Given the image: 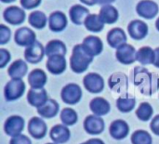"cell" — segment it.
Here are the masks:
<instances>
[{"label":"cell","mask_w":159,"mask_h":144,"mask_svg":"<svg viewBox=\"0 0 159 144\" xmlns=\"http://www.w3.org/2000/svg\"><path fill=\"white\" fill-rule=\"evenodd\" d=\"M131 80L139 88L140 92L145 96H152L159 89V75L149 72L144 67H135L131 74Z\"/></svg>","instance_id":"cell-1"},{"label":"cell","mask_w":159,"mask_h":144,"mask_svg":"<svg viewBox=\"0 0 159 144\" xmlns=\"http://www.w3.org/2000/svg\"><path fill=\"white\" fill-rule=\"evenodd\" d=\"M93 57L89 55L82 45H76L73 48V53L70 58V66L74 73L81 74L87 71L89 65L92 62Z\"/></svg>","instance_id":"cell-2"},{"label":"cell","mask_w":159,"mask_h":144,"mask_svg":"<svg viewBox=\"0 0 159 144\" xmlns=\"http://www.w3.org/2000/svg\"><path fill=\"white\" fill-rule=\"evenodd\" d=\"M25 92V84L21 79H11L7 83L4 89L5 98L7 101L20 99Z\"/></svg>","instance_id":"cell-3"},{"label":"cell","mask_w":159,"mask_h":144,"mask_svg":"<svg viewBox=\"0 0 159 144\" xmlns=\"http://www.w3.org/2000/svg\"><path fill=\"white\" fill-rule=\"evenodd\" d=\"M61 97L62 101L66 104H76L82 98V89L77 84L70 83L62 88Z\"/></svg>","instance_id":"cell-4"},{"label":"cell","mask_w":159,"mask_h":144,"mask_svg":"<svg viewBox=\"0 0 159 144\" xmlns=\"http://www.w3.org/2000/svg\"><path fill=\"white\" fill-rule=\"evenodd\" d=\"M108 85L111 90L123 95L129 88V78L124 73H115L109 77Z\"/></svg>","instance_id":"cell-5"},{"label":"cell","mask_w":159,"mask_h":144,"mask_svg":"<svg viewBox=\"0 0 159 144\" xmlns=\"http://www.w3.org/2000/svg\"><path fill=\"white\" fill-rule=\"evenodd\" d=\"M23 129L24 119L19 115H11L7 117L4 125V130L6 134L11 138L20 135Z\"/></svg>","instance_id":"cell-6"},{"label":"cell","mask_w":159,"mask_h":144,"mask_svg":"<svg viewBox=\"0 0 159 144\" xmlns=\"http://www.w3.org/2000/svg\"><path fill=\"white\" fill-rule=\"evenodd\" d=\"M116 56L117 61L125 65L132 64L137 61V51L135 47L127 43L116 49Z\"/></svg>","instance_id":"cell-7"},{"label":"cell","mask_w":159,"mask_h":144,"mask_svg":"<svg viewBox=\"0 0 159 144\" xmlns=\"http://www.w3.org/2000/svg\"><path fill=\"white\" fill-rule=\"evenodd\" d=\"M83 84L86 89L93 94L101 93L104 88V80L102 76L96 73L88 74L83 79Z\"/></svg>","instance_id":"cell-8"},{"label":"cell","mask_w":159,"mask_h":144,"mask_svg":"<svg viewBox=\"0 0 159 144\" xmlns=\"http://www.w3.org/2000/svg\"><path fill=\"white\" fill-rule=\"evenodd\" d=\"M136 11L139 16L146 20H151L158 14V5L152 0H142L138 3Z\"/></svg>","instance_id":"cell-9"},{"label":"cell","mask_w":159,"mask_h":144,"mask_svg":"<svg viewBox=\"0 0 159 144\" xmlns=\"http://www.w3.org/2000/svg\"><path fill=\"white\" fill-rule=\"evenodd\" d=\"M36 36L33 30L28 27L19 28L14 34V41L18 46L20 47H30L36 42Z\"/></svg>","instance_id":"cell-10"},{"label":"cell","mask_w":159,"mask_h":144,"mask_svg":"<svg viewBox=\"0 0 159 144\" xmlns=\"http://www.w3.org/2000/svg\"><path fill=\"white\" fill-rule=\"evenodd\" d=\"M105 128L104 121L102 117L91 115L86 117L84 121V129L88 134L90 135H99L103 132Z\"/></svg>","instance_id":"cell-11"},{"label":"cell","mask_w":159,"mask_h":144,"mask_svg":"<svg viewBox=\"0 0 159 144\" xmlns=\"http://www.w3.org/2000/svg\"><path fill=\"white\" fill-rule=\"evenodd\" d=\"M48 131V127L45 121L40 117H33L28 123V132L35 140L43 139Z\"/></svg>","instance_id":"cell-12"},{"label":"cell","mask_w":159,"mask_h":144,"mask_svg":"<svg viewBox=\"0 0 159 144\" xmlns=\"http://www.w3.org/2000/svg\"><path fill=\"white\" fill-rule=\"evenodd\" d=\"M44 55H45V47L38 41L34 43L32 46L26 47L24 51V58L26 61L32 64H36L40 62L43 60Z\"/></svg>","instance_id":"cell-13"},{"label":"cell","mask_w":159,"mask_h":144,"mask_svg":"<svg viewBox=\"0 0 159 144\" xmlns=\"http://www.w3.org/2000/svg\"><path fill=\"white\" fill-rule=\"evenodd\" d=\"M3 16L4 20L7 23L11 25H20L25 20L26 15L22 8L16 6H11L5 9Z\"/></svg>","instance_id":"cell-14"},{"label":"cell","mask_w":159,"mask_h":144,"mask_svg":"<svg viewBox=\"0 0 159 144\" xmlns=\"http://www.w3.org/2000/svg\"><path fill=\"white\" fill-rule=\"evenodd\" d=\"M81 45L83 48L85 49V51L91 57L100 55L103 49L102 41L101 40L100 37L94 36V35H89L86 37L83 40V43Z\"/></svg>","instance_id":"cell-15"},{"label":"cell","mask_w":159,"mask_h":144,"mask_svg":"<svg viewBox=\"0 0 159 144\" xmlns=\"http://www.w3.org/2000/svg\"><path fill=\"white\" fill-rule=\"evenodd\" d=\"M128 32L131 38L135 40H142L148 34V26L143 20H134L129 22Z\"/></svg>","instance_id":"cell-16"},{"label":"cell","mask_w":159,"mask_h":144,"mask_svg":"<svg viewBox=\"0 0 159 144\" xmlns=\"http://www.w3.org/2000/svg\"><path fill=\"white\" fill-rule=\"evenodd\" d=\"M68 24L66 15L61 11H54L50 14L48 18L49 29L52 32L58 33L63 31Z\"/></svg>","instance_id":"cell-17"},{"label":"cell","mask_w":159,"mask_h":144,"mask_svg":"<svg viewBox=\"0 0 159 144\" xmlns=\"http://www.w3.org/2000/svg\"><path fill=\"white\" fill-rule=\"evenodd\" d=\"M48 100L49 99L48 97V93L45 88H41V89L31 88L28 91L27 101H28L29 104L32 105L33 107H35L38 109V108L42 107Z\"/></svg>","instance_id":"cell-18"},{"label":"cell","mask_w":159,"mask_h":144,"mask_svg":"<svg viewBox=\"0 0 159 144\" xmlns=\"http://www.w3.org/2000/svg\"><path fill=\"white\" fill-rule=\"evenodd\" d=\"M109 132L113 139L120 141V140L125 139L129 135V127L128 123L122 119L115 120L110 126Z\"/></svg>","instance_id":"cell-19"},{"label":"cell","mask_w":159,"mask_h":144,"mask_svg":"<svg viewBox=\"0 0 159 144\" xmlns=\"http://www.w3.org/2000/svg\"><path fill=\"white\" fill-rule=\"evenodd\" d=\"M66 60L64 56H51L47 61V69L52 74H61L66 70Z\"/></svg>","instance_id":"cell-20"},{"label":"cell","mask_w":159,"mask_h":144,"mask_svg":"<svg viewBox=\"0 0 159 144\" xmlns=\"http://www.w3.org/2000/svg\"><path fill=\"white\" fill-rule=\"evenodd\" d=\"M127 34L121 28H114L107 34V42L113 48H118L120 46L127 43Z\"/></svg>","instance_id":"cell-21"},{"label":"cell","mask_w":159,"mask_h":144,"mask_svg":"<svg viewBox=\"0 0 159 144\" xmlns=\"http://www.w3.org/2000/svg\"><path fill=\"white\" fill-rule=\"evenodd\" d=\"M50 139L56 144H62L67 142L71 137L69 128L64 125L54 126L49 132Z\"/></svg>","instance_id":"cell-22"},{"label":"cell","mask_w":159,"mask_h":144,"mask_svg":"<svg viewBox=\"0 0 159 144\" xmlns=\"http://www.w3.org/2000/svg\"><path fill=\"white\" fill-rule=\"evenodd\" d=\"M47 74L41 69H34L28 75V83L31 88L34 89L44 88L45 85L47 84Z\"/></svg>","instance_id":"cell-23"},{"label":"cell","mask_w":159,"mask_h":144,"mask_svg":"<svg viewBox=\"0 0 159 144\" xmlns=\"http://www.w3.org/2000/svg\"><path fill=\"white\" fill-rule=\"evenodd\" d=\"M28 66L22 60L13 61L7 69V74L11 79H21L27 74Z\"/></svg>","instance_id":"cell-24"},{"label":"cell","mask_w":159,"mask_h":144,"mask_svg":"<svg viewBox=\"0 0 159 144\" xmlns=\"http://www.w3.org/2000/svg\"><path fill=\"white\" fill-rule=\"evenodd\" d=\"M89 108L95 115L102 116V115H107L110 112L111 106H110V103L105 99L102 97H97V98H94L90 101Z\"/></svg>","instance_id":"cell-25"},{"label":"cell","mask_w":159,"mask_h":144,"mask_svg":"<svg viewBox=\"0 0 159 144\" xmlns=\"http://www.w3.org/2000/svg\"><path fill=\"white\" fill-rule=\"evenodd\" d=\"M66 53H67L66 46L61 40H57V39L51 40L45 47V55L48 58L51 56H55V55L65 56Z\"/></svg>","instance_id":"cell-26"},{"label":"cell","mask_w":159,"mask_h":144,"mask_svg":"<svg viewBox=\"0 0 159 144\" xmlns=\"http://www.w3.org/2000/svg\"><path fill=\"white\" fill-rule=\"evenodd\" d=\"M69 15L73 23L76 25L84 24L87 17L89 15V11L87 7L81 5H75L70 8Z\"/></svg>","instance_id":"cell-27"},{"label":"cell","mask_w":159,"mask_h":144,"mask_svg":"<svg viewBox=\"0 0 159 144\" xmlns=\"http://www.w3.org/2000/svg\"><path fill=\"white\" fill-rule=\"evenodd\" d=\"M100 17L102 20L106 24H113L116 23L119 18V13L117 9L113 7L112 5H105L102 6L100 10Z\"/></svg>","instance_id":"cell-28"},{"label":"cell","mask_w":159,"mask_h":144,"mask_svg":"<svg viewBox=\"0 0 159 144\" xmlns=\"http://www.w3.org/2000/svg\"><path fill=\"white\" fill-rule=\"evenodd\" d=\"M59 103L52 99H49L42 107L37 109V113L41 117L44 118H53L59 113Z\"/></svg>","instance_id":"cell-29"},{"label":"cell","mask_w":159,"mask_h":144,"mask_svg":"<svg viewBox=\"0 0 159 144\" xmlns=\"http://www.w3.org/2000/svg\"><path fill=\"white\" fill-rule=\"evenodd\" d=\"M136 105V99L130 94H123L116 100V107L122 113L131 112Z\"/></svg>","instance_id":"cell-30"},{"label":"cell","mask_w":159,"mask_h":144,"mask_svg":"<svg viewBox=\"0 0 159 144\" xmlns=\"http://www.w3.org/2000/svg\"><path fill=\"white\" fill-rule=\"evenodd\" d=\"M156 60V51L150 47H143L137 51V61L142 65L154 64Z\"/></svg>","instance_id":"cell-31"},{"label":"cell","mask_w":159,"mask_h":144,"mask_svg":"<svg viewBox=\"0 0 159 144\" xmlns=\"http://www.w3.org/2000/svg\"><path fill=\"white\" fill-rule=\"evenodd\" d=\"M84 25L87 30L93 33H100L104 28V22L102 20L100 15L97 14H89L87 17Z\"/></svg>","instance_id":"cell-32"},{"label":"cell","mask_w":159,"mask_h":144,"mask_svg":"<svg viewBox=\"0 0 159 144\" xmlns=\"http://www.w3.org/2000/svg\"><path fill=\"white\" fill-rule=\"evenodd\" d=\"M28 21L30 23V25L35 29L41 30L43 28H45V26L47 25V16L45 15V13H43L42 11H34L29 15V19Z\"/></svg>","instance_id":"cell-33"},{"label":"cell","mask_w":159,"mask_h":144,"mask_svg":"<svg viewBox=\"0 0 159 144\" xmlns=\"http://www.w3.org/2000/svg\"><path fill=\"white\" fill-rule=\"evenodd\" d=\"M154 114L152 105L148 102H142L136 110V116L143 122H147L151 119Z\"/></svg>","instance_id":"cell-34"},{"label":"cell","mask_w":159,"mask_h":144,"mask_svg":"<svg viewBox=\"0 0 159 144\" xmlns=\"http://www.w3.org/2000/svg\"><path fill=\"white\" fill-rule=\"evenodd\" d=\"M61 117V123L68 127V126H73L77 122V114L75 110L71 109V108H64L60 115Z\"/></svg>","instance_id":"cell-35"},{"label":"cell","mask_w":159,"mask_h":144,"mask_svg":"<svg viewBox=\"0 0 159 144\" xmlns=\"http://www.w3.org/2000/svg\"><path fill=\"white\" fill-rule=\"evenodd\" d=\"M132 144H152L153 139L151 135L145 130H136L131 135Z\"/></svg>","instance_id":"cell-36"},{"label":"cell","mask_w":159,"mask_h":144,"mask_svg":"<svg viewBox=\"0 0 159 144\" xmlns=\"http://www.w3.org/2000/svg\"><path fill=\"white\" fill-rule=\"evenodd\" d=\"M10 29L4 24H0V45L7 44L10 39Z\"/></svg>","instance_id":"cell-37"},{"label":"cell","mask_w":159,"mask_h":144,"mask_svg":"<svg viewBox=\"0 0 159 144\" xmlns=\"http://www.w3.org/2000/svg\"><path fill=\"white\" fill-rule=\"evenodd\" d=\"M10 53L5 49V48H1L0 49V68H4L10 61Z\"/></svg>","instance_id":"cell-38"},{"label":"cell","mask_w":159,"mask_h":144,"mask_svg":"<svg viewBox=\"0 0 159 144\" xmlns=\"http://www.w3.org/2000/svg\"><path fill=\"white\" fill-rule=\"evenodd\" d=\"M42 0H20V5L24 9H33L41 4Z\"/></svg>","instance_id":"cell-39"},{"label":"cell","mask_w":159,"mask_h":144,"mask_svg":"<svg viewBox=\"0 0 159 144\" xmlns=\"http://www.w3.org/2000/svg\"><path fill=\"white\" fill-rule=\"evenodd\" d=\"M9 144H32V142L27 136L20 134L17 137L11 138Z\"/></svg>","instance_id":"cell-40"},{"label":"cell","mask_w":159,"mask_h":144,"mask_svg":"<svg viewBox=\"0 0 159 144\" xmlns=\"http://www.w3.org/2000/svg\"><path fill=\"white\" fill-rule=\"evenodd\" d=\"M151 130L154 134H156L157 136H159V115H156L150 125Z\"/></svg>","instance_id":"cell-41"},{"label":"cell","mask_w":159,"mask_h":144,"mask_svg":"<svg viewBox=\"0 0 159 144\" xmlns=\"http://www.w3.org/2000/svg\"><path fill=\"white\" fill-rule=\"evenodd\" d=\"M81 144H104V142L100 139H91Z\"/></svg>","instance_id":"cell-42"},{"label":"cell","mask_w":159,"mask_h":144,"mask_svg":"<svg viewBox=\"0 0 159 144\" xmlns=\"http://www.w3.org/2000/svg\"><path fill=\"white\" fill-rule=\"evenodd\" d=\"M156 51V60H155V63L154 65L157 67V68H159V47H157L155 49Z\"/></svg>","instance_id":"cell-43"},{"label":"cell","mask_w":159,"mask_h":144,"mask_svg":"<svg viewBox=\"0 0 159 144\" xmlns=\"http://www.w3.org/2000/svg\"><path fill=\"white\" fill-rule=\"evenodd\" d=\"M80 1L87 6H94L98 4V0H80Z\"/></svg>","instance_id":"cell-44"},{"label":"cell","mask_w":159,"mask_h":144,"mask_svg":"<svg viewBox=\"0 0 159 144\" xmlns=\"http://www.w3.org/2000/svg\"><path fill=\"white\" fill-rule=\"evenodd\" d=\"M116 0H98V5H101V6L110 5L111 3H113Z\"/></svg>","instance_id":"cell-45"},{"label":"cell","mask_w":159,"mask_h":144,"mask_svg":"<svg viewBox=\"0 0 159 144\" xmlns=\"http://www.w3.org/2000/svg\"><path fill=\"white\" fill-rule=\"evenodd\" d=\"M1 2H3V3H11V2H14V1H16V0H0Z\"/></svg>","instance_id":"cell-46"},{"label":"cell","mask_w":159,"mask_h":144,"mask_svg":"<svg viewBox=\"0 0 159 144\" xmlns=\"http://www.w3.org/2000/svg\"><path fill=\"white\" fill-rule=\"evenodd\" d=\"M156 28L157 29V31H159V18L157 20V21H156Z\"/></svg>","instance_id":"cell-47"},{"label":"cell","mask_w":159,"mask_h":144,"mask_svg":"<svg viewBox=\"0 0 159 144\" xmlns=\"http://www.w3.org/2000/svg\"><path fill=\"white\" fill-rule=\"evenodd\" d=\"M47 144H56V143H47Z\"/></svg>","instance_id":"cell-48"}]
</instances>
